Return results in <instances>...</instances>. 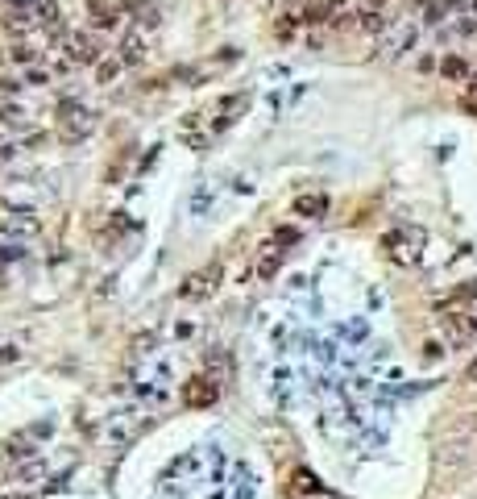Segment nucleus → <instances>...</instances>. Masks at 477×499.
Listing matches in <instances>:
<instances>
[{
	"label": "nucleus",
	"instance_id": "obj_1",
	"mask_svg": "<svg viewBox=\"0 0 477 499\" xmlns=\"http://www.w3.org/2000/svg\"><path fill=\"white\" fill-rule=\"evenodd\" d=\"M386 254H391V263H398V267H415L419 258H424V229H394V233H386Z\"/></svg>",
	"mask_w": 477,
	"mask_h": 499
},
{
	"label": "nucleus",
	"instance_id": "obj_2",
	"mask_svg": "<svg viewBox=\"0 0 477 499\" xmlns=\"http://www.w3.org/2000/svg\"><path fill=\"white\" fill-rule=\"evenodd\" d=\"M54 117H58V134L67 137V141H84V137L96 130L91 108H84L79 100H63V104L54 108Z\"/></svg>",
	"mask_w": 477,
	"mask_h": 499
},
{
	"label": "nucleus",
	"instance_id": "obj_3",
	"mask_svg": "<svg viewBox=\"0 0 477 499\" xmlns=\"http://www.w3.org/2000/svg\"><path fill=\"white\" fill-rule=\"evenodd\" d=\"M220 274H224V263H220V258H212L204 271H195V274H187V279H183L178 296H183V300H208V296L216 291Z\"/></svg>",
	"mask_w": 477,
	"mask_h": 499
},
{
	"label": "nucleus",
	"instance_id": "obj_4",
	"mask_svg": "<svg viewBox=\"0 0 477 499\" xmlns=\"http://www.w3.org/2000/svg\"><path fill=\"white\" fill-rule=\"evenodd\" d=\"M328 208H332V200H328L324 191H299V196L291 200V213L303 217V221H320V217H328Z\"/></svg>",
	"mask_w": 477,
	"mask_h": 499
},
{
	"label": "nucleus",
	"instance_id": "obj_5",
	"mask_svg": "<svg viewBox=\"0 0 477 499\" xmlns=\"http://www.w3.org/2000/svg\"><path fill=\"white\" fill-rule=\"evenodd\" d=\"M67 50H71V63H100V58H104L96 34H71V38H67Z\"/></svg>",
	"mask_w": 477,
	"mask_h": 499
},
{
	"label": "nucleus",
	"instance_id": "obj_6",
	"mask_svg": "<svg viewBox=\"0 0 477 499\" xmlns=\"http://www.w3.org/2000/svg\"><path fill=\"white\" fill-rule=\"evenodd\" d=\"M282 258H287V250H282V246H274V241H270V246H261V254H258V267H254L261 283L278 274V267H282Z\"/></svg>",
	"mask_w": 477,
	"mask_h": 499
},
{
	"label": "nucleus",
	"instance_id": "obj_7",
	"mask_svg": "<svg viewBox=\"0 0 477 499\" xmlns=\"http://www.w3.org/2000/svg\"><path fill=\"white\" fill-rule=\"evenodd\" d=\"M216 396H220V387L212 383V379H191V383H187V391H183V400H187V404H195V408L212 404Z\"/></svg>",
	"mask_w": 477,
	"mask_h": 499
},
{
	"label": "nucleus",
	"instance_id": "obj_8",
	"mask_svg": "<svg viewBox=\"0 0 477 499\" xmlns=\"http://www.w3.org/2000/svg\"><path fill=\"white\" fill-rule=\"evenodd\" d=\"M87 17H91L96 30H112V25H117V8H112V0H87Z\"/></svg>",
	"mask_w": 477,
	"mask_h": 499
},
{
	"label": "nucleus",
	"instance_id": "obj_9",
	"mask_svg": "<svg viewBox=\"0 0 477 499\" xmlns=\"http://www.w3.org/2000/svg\"><path fill=\"white\" fill-rule=\"evenodd\" d=\"M357 25H361V34H382L391 25V17L382 8H357Z\"/></svg>",
	"mask_w": 477,
	"mask_h": 499
},
{
	"label": "nucleus",
	"instance_id": "obj_10",
	"mask_svg": "<svg viewBox=\"0 0 477 499\" xmlns=\"http://www.w3.org/2000/svg\"><path fill=\"white\" fill-rule=\"evenodd\" d=\"M415 38H419V25H403V30H398V38L386 46V50H391V58H403V54L415 46Z\"/></svg>",
	"mask_w": 477,
	"mask_h": 499
},
{
	"label": "nucleus",
	"instance_id": "obj_11",
	"mask_svg": "<svg viewBox=\"0 0 477 499\" xmlns=\"http://www.w3.org/2000/svg\"><path fill=\"white\" fill-rule=\"evenodd\" d=\"M440 75H444V80H465V75H469V63H465L461 54H444V58H440Z\"/></svg>",
	"mask_w": 477,
	"mask_h": 499
},
{
	"label": "nucleus",
	"instance_id": "obj_12",
	"mask_svg": "<svg viewBox=\"0 0 477 499\" xmlns=\"http://www.w3.org/2000/svg\"><path fill=\"white\" fill-rule=\"evenodd\" d=\"M121 71H125L121 54H117V58H100V63H96V84H112V80H117Z\"/></svg>",
	"mask_w": 477,
	"mask_h": 499
},
{
	"label": "nucleus",
	"instance_id": "obj_13",
	"mask_svg": "<svg viewBox=\"0 0 477 499\" xmlns=\"http://www.w3.org/2000/svg\"><path fill=\"white\" fill-rule=\"evenodd\" d=\"M4 30H8V34H30V30H34V17H30V13H17V8H13V13L4 17Z\"/></svg>",
	"mask_w": 477,
	"mask_h": 499
},
{
	"label": "nucleus",
	"instance_id": "obj_14",
	"mask_svg": "<svg viewBox=\"0 0 477 499\" xmlns=\"http://www.w3.org/2000/svg\"><path fill=\"white\" fill-rule=\"evenodd\" d=\"M444 13H448V8H444V0H428V4H419V21H424V25H440V21H444Z\"/></svg>",
	"mask_w": 477,
	"mask_h": 499
},
{
	"label": "nucleus",
	"instance_id": "obj_15",
	"mask_svg": "<svg viewBox=\"0 0 477 499\" xmlns=\"http://www.w3.org/2000/svg\"><path fill=\"white\" fill-rule=\"evenodd\" d=\"M8 58H13V63H21V67H34V58H38V50H34V46H30V42H17V46H13V50H8Z\"/></svg>",
	"mask_w": 477,
	"mask_h": 499
},
{
	"label": "nucleus",
	"instance_id": "obj_16",
	"mask_svg": "<svg viewBox=\"0 0 477 499\" xmlns=\"http://www.w3.org/2000/svg\"><path fill=\"white\" fill-rule=\"evenodd\" d=\"M141 58H145V46H141V38L121 42V63H141Z\"/></svg>",
	"mask_w": 477,
	"mask_h": 499
},
{
	"label": "nucleus",
	"instance_id": "obj_17",
	"mask_svg": "<svg viewBox=\"0 0 477 499\" xmlns=\"http://www.w3.org/2000/svg\"><path fill=\"white\" fill-rule=\"evenodd\" d=\"M34 13H42V21H50V25H54V21L63 25V8H58L54 0H38V4H34Z\"/></svg>",
	"mask_w": 477,
	"mask_h": 499
},
{
	"label": "nucleus",
	"instance_id": "obj_18",
	"mask_svg": "<svg viewBox=\"0 0 477 499\" xmlns=\"http://www.w3.org/2000/svg\"><path fill=\"white\" fill-rule=\"evenodd\" d=\"M295 241H299V229H291V225L274 229V246H295Z\"/></svg>",
	"mask_w": 477,
	"mask_h": 499
},
{
	"label": "nucleus",
	"instance_id": "obj_19",
	"mask_svg": "<svg viewBox=\"0 0 477 499\" xmlns=\"http://www.w3.org/2000/svg\"><path fill=\"white\" fill-rule=\"evenodd\" d=\"M46 84H50V75L42 67H25V88H46Z\"/></svg>",
	"mask_w": 477,
	"mask_h": 499
},
{
	"label": "nucleus",
	"instance_id": "obj_20",
	"mask_svg": "<svg viewBox=\"0 0 477 499\" xmlns=\"http://www.w3.org/2000/svg\"><path fill=\"white\" fill-rule=\"evenodd\" d=\"M295 30H299V17H295V13H287V17L278 21V38L287 42V38H295Z\"/></svg>",
	"mask_w": 477,
	"mask_h": 499
},
{
	"label": "nucleus",
	"instance_id": "obj_21",
	"mask_svg": "<svg viewBox=\"0 0 477 499\" xmlns=\"http://www.w3.org/2000/svg\"><path fill=\"white\" fill-rule=\"evenodd\" d=\"M42 462H30V466H21V470H17V479H21V483H25V479H42Z\"/></svg>",
	"mask_w": 477,
	"mask_h": 499
},
{
	"label": "nucleus",
	"instance_id": "obj_22",
	"mask_svg": "<svg viewBox=\"0 0 477 499\" xmlns=\"http://www.w3.org/2000/svg\"><path fill=\"white\" fill-rule=\"evenodd\" d=\"M424 358H428V362H440V358H444V346H440V341H424Z\"/></svg>",
	"mask_w": 477,
	"mask_h": 499
},
{
	"label": "nucleus",
	"instance_id": "obj_23",
	"mask_svg": "<svg viewBox=\"0 0 477 499\" xmlns=\"http://www.w3.org/2000/svg\"><path fill=\"white\" fill-rule=\"evenodd\" d=\"M0 362H17V346H0Z\"/></svg>",
	"mask_w": 477,
	"mask_h": 499
},
{
	"label": "nucleus",
	"instance_id": "obj_24",
	"mask_svg": "<svg viewBox=\"0 0 477 499\" xmlns=\"http://www.w3.org/2000/svg\"><path fill=\"white\" fill-rule=\"evenodd\" d=\"M465 383H477V358H469V362H465Z\"/></svg>",
	"mask_w": 477,
	"mask_h": 499
},
{
	"label": "nucleus",
	"instance_id": "obj_25",
	"mask_svg": "<svg viewBox=\"0 0 477 499\" xmlns=\"http://www.w3.org/2000/svg\"><path fill=\"white\" fill-rule=\"evenodd\" d=\"M17 117H21V113H17L13 104H4V108H0V121H17Z\"/></svg>",
	"mask_w": 477,
	"mask_h": 499
},
{
	"label": "nucleus",
	"instance_id": "obj_26",
	"mask_svg": "<svg viewBox=\"0 0 477 499\" xmlns=\"http://www.w3.org/2000/svg\"><path fill=\"white\" fill-rule=\"evenodd\" d=\"M386 0H357V8H382Z\"/></svg>",
	"mask_w": 477,
	"mask_h": 499
},
{
	"label": "nucleus",
	"instance_id": "obj_27",
	"mask_svg": "<svg viewBox=\"0 0 477 499\" xmlns=\"http://www.w3.org/2000/svg\"><path fill=\"white\" fill-rule=\"evenodd\" d=\"M17 88H21L17 80H0V91H17Z\"/></svg>",
	"mask_w": 477,
	"mask_h": 499
}]
</instances>
